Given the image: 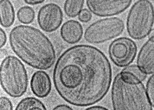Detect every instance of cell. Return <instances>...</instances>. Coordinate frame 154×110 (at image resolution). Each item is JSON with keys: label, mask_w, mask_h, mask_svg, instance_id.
<instances>
[{"label": "cell", "mask_w": 154, "mask_h": 110, "mask_svg": "<svg viewBox=\"0 0 154 110\" xmlns=\"http://www.w3.org/2000/svg\"><path fill=\"white\" fill-rule=\"evenodd\" d=\"M0 81L4 91L12 97H20L26 92L28 75L24 64L18 58L9 55L3 60L0 68Z\"/></svg>", "instance_id": "277c9868"}, {"label": "cell", "mask_w": 154, "mask_h": 110, "mask_svg": "<svg viewBox=\"0 0 154 110\" xmlns=\"http://www.w3.org/2000/svg\"><path fill=\"white\" fill-rule=\"evenodd\" d=\"M92 17L91 12L89 10L83 9L78 16L79 21L82 23H87L91 21Z\"/></svg>", "instance_id": "ac0fdd59"}, {"label": "cell", "mask_w": 154, "mask_h": 110, "mask_svg": "<svg viewBox=\"0 0 154 110\" xmlns=\"http://www.w3.org/2000/svg\"><path fill=\"white\" fill-rule=\"evenodd\" d=\"M137 66L146 75L154 74V35L143 45L138 53Z\"/></svg>", "instance_id": "30bf717a"}, {"label": "cell", "mask_w": 154, "mask_h": 110, "mask_svg": "<svg viewBox=\"0 0 154 110\" xmlns=\"http://www.w3.org/2000/svg\"><path fill=\"white\" fill-rule=\"evenodd\" d=\"M35 16L34 9L29 6H25L19 9L17 13L18 20L25 25L30 24L33 22Z\"/></svg>", "instance_id": "2e32d148"}, {"label": "cell", "mask_w": 154, "mask_h": 110, "mask_svg": "<svg viewBox=\"0 0 154 110\" xmlns=\"http://www.w3.org/2000/svg\"><path fill=\"white\" fill-rule=\"evenodd\" d=\"M14 107L12 103L7 97L1 96L0 98V110H12Z\"/></svg>", "instance_id": "d6986e66"}, {"label": "cell", "mask_w": 154, "mask_h": 110, "mask_svg": "<svg viewBox=\"0 0 154 110\" xmlns=\"http://www.w3.org/2000/svg\"><path fill=\"white\" fill-rule=\"evenodd\" d=\"M60 33L63 41L69 44H75L82 39L83 35V29L79 22L70 20L63 24Z\"/></svg>", "instance_id": "7c38bea8"}, {"label": "cell", "mask_w": 154, "mask_h": 110, "mask_svg": "<svg viewBox=\"0 0 154 110\" xmlns=\"http://www.w3.org/2000/svg\"><path fill=\"white\" fill-rule=\"evenodd\" d=\"M125 28L123 21L118 17H109L94 22L85 30V40L92 44L105 43L116 38L123 33Z\"/></svg>", "instance_id": "8992f818"}, {"label": "cell", "mask_w": 154, "mask_h": 110, "mask_svg": "<svg viewBox=\"0 0 154 110\" xmlns=\"http://www.w3.org/2000/svg\"><path fill=\"white\" fill-rule=\"evenodd\" d=\"M44 103L39 99L28 97L22 99L17 105L15 110H47Z\"/></svg>", "instance_id": "5bb4252c"}, {"label": "cell", "mask_w": 154, "mask_h": 110, "mask_svg": "<svg viewBox=\"0 0 154 110\" xmlns=\"http://www.w3.org/2000/svg\"><path fill=\"white\" fill-rule=\"evenodd\" d=\"M9 41L15 54L32 68L46 70L55 63L54 45L39 29L27 25H17L10 32Z\"/></svg>", "instance_id": "7a4b0ae2"}, {"label": "cell", "mask_w": 154, "mask_h": 110, "mask_svg": "<svg viewBox=\"0 0 154 110\" xmlns=\"http://www.w3.org/2000/svg\"><path fill=\"white\" fill-rule=\"evenodd\" d=\"M31 91L37 97L44 98L50 93L52 83L49 75L45 71L40 70L35 72L30 82Z\"/></svg>", "instance_id": "8fae6325"}, {"label": "cell", "mask_w": 154, "mask_h": 110, "mask_svg": "<svg viewBox=\"0 0 154 110\" xmlns=\"http://www.w3.org/2000/svg\"><path fill=\"white\" fill-rule=\"evenodd\" d=\"M1 24L5 28L11 27L14 24L15 18V13L14 7L9 0L0 1Z\"/></svg>", "instance_id": "4fadbf2b"}, {"label": "cell", "mask_w": 154, "mask_h": 110, "mask_svg": "<svg viewBox=\"0 0 154 110\" xmlns=\"http://www.w3.org/2000/svg\"><path fill=\"white\" fill-rule=\"evenodd\" d=\"M137 50L136 43L131 38L121 37L111 42L109 47L108 53L115 65L122 68L129 66L133 61Z\"/></svg>", "instance_id": "52a82bcc"}, {"label": "cell", "mask_w": 154, "mask_h": 110, "mask_svg": "<svg viewBox=\"0 0 154 110\" xmlns=\"http://www.w3.org/2000/svg\"><path fill=\"white\" fill-rule=\"evenodd\" d=\"M0 46L1 48H2L5 46L7 42V37L5 32L2 28L0 30Z\"/></svg>", "instance_id": "ffe728a7"}, {"label": "cell", "mask_w": 154, "mask_h": 110, "mask_svg": "<svg viewBox=\"0 0 154 110\" xmlns=\"http://www.w3.org/2000/svg\"><path fill=\"white\" fill-rule=\"evenodd\" d=\"M146 89L151 104L154 108V74L147 81Z\"/></svg>", "instance_id": "e0dca14e"}, {"label": "cell", "mask_w": 154, "mask_h": 110, "mask_svg": "<svg viewBox=\"0 0 154 110\" xmlns=\"http://www.w3.org/2000/svg\"><path fill=\"white\" fill-rule=\"evenodd\" d=\"M132 1H88L86 5L89 10L96 16L110 17L119 15L129 8Z\"/></svg>", "instance_id": "9c48e42d"}, {"label": "cell", "mask_w": 154, "mask_h": 110, "mask_svg": "<svg viewBox=\"0 0 154 110\" xmlns=\"http://www.w3.org/2000/svg\"><path fill=\"white\" fill-rule=\"evenodd\" d=\"M86 110H108L106 107L101 106H92L87 108Z\"/></svg>", "instance_id": "603a6c76"}, {"label": "cell", "mask_w": 154, "mask_h": 110, "mask_svg": "<svg viewBox=\"0 0 154 110\" xmlns=\"http://www.w3.org/2000/svg\"><path fill=\"white\" fill-rule=\"evenodd\" d=\"M63 17V12L60 6L56 4L50 3L45 5L40 9L37 21L42 30L51 33L60 28Z\"/></svg>", "instance_id": "ba28073f"}, {"label": "cell", "mask_w": 154, "mask_h": 110, "mask_svg": "<svg viewBox=\"0 0 154 110\" xmlns=\"http://www.w3.org/2000/svg\"><path fill=\"white\" fill-rule=\"evenodd\" d=\"M45 1H32V0H28V1H25V2L28 5H35L43 3Z\"/></svg>", "instance_id": "7402d4cb"}, {"label": "cell", "mask_w": 154, "mask_h": 110, "mask_svg": "<svg viewBox=\"0 0 154 110\" xmlns=\"http://www.w3.org/2000/svg\"><path fill=\"white\" fill-rule=\"evenodd\" d=\"M85 1L67 0L64 5V10L65 14L70 18H75L79 15L83 9Z\"/></svg>", "instance_id": "9a60e30c"}, {"label": "cell", "mask_w": 154, "mask_h": 110, "mask_svg": "<svg viewBox=\"0 0 154 110\" xmlns=\"http://www.w3.org/2000/svg\"><path fill=\"white\" fill-rule=\"evenodd\" d=\"M53 110H73L72 108L66 105L62 104L55 107Z\"/></svg>", "instance_id": "44dd1931"}, {"label": "cell", "mask_w": 154, "mask_h": 110, "mask_svg": "<svg viewBox=\"0 0 154 110\" xmlns=\"http://www.w3.org/2000/svg\"><path fill=\"white\" fill-rule=\"evenodd\" d=\"M154 24V7L148 0H139L132 6L126 20L127 33L133 39L140 40L149 35Z\"/></svg>", "instance_id": "5b68a950"}, {"label": "cell", "mask_w": 154, "mask_h": 110, "mask_svg": "<svg viewBox=\"0 0 154 110\" xmlns=\"http://www.w3.org/2000/svg\"><path fill=\"white\" fill-rule=\"evenodd\" d=\"M111 100L115 110H151L152 106L142 81L126 67L114 78Z\"/></svg>", "instance_id": "3957f363"}, {"label": "cell", "mask_w": 154, "mask_h": 110, "mask_svg": "<svg viewBox=\"0 0 154 110\" xmlns=\"http://www.w3.org/2000/svg\"><path fill=\"white\" fill-rule=\"evenodd\" d=\"M111 64L96 47L79 44L62 54L53 73L54 84L61 98L76 106L93 105L103 99L111 87Z\"/></svg>", "instance_id": "6da1fadb"}]
</instances>
